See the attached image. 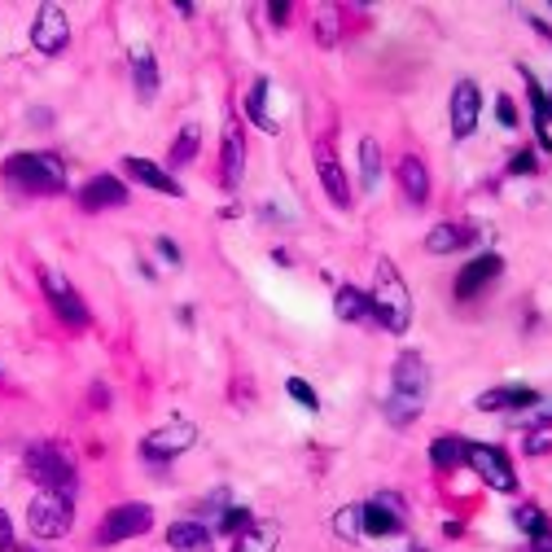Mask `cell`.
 I'll use <instances>...</instances> for the list:
<instances>
[{
	"instance_id": "6da1fadb",
	"label": "cell",
	"mask_w": 552,
	"mask_h": 552,
	"mask_svg": "<svg viewBox=\"0 0 552 552\" xmlns=\"http://www.w3.org/2000/svg\"><path fill=\"white\" fill-rule=\"evenodd\" d=\"M425 399H430V364L421 360L417 351H404L395 360V373H390V395H386V417L390 425H408L421 417Z\"/></svg>"
},
{
	"instance_id": "7a4b0ae2",
	"label": "cell",
	"mask_w": 552,
	"mask_h": 552,
	"mask_svg": "<svg viewBox=\"0 0 552 552\" xmlns=\"http://www.w3.org/2000/svg\"><path fill=\"white\" fill-rule=\"evenodd\" d=\"M368 303H373V316L382 320V329L390 333H404L412 325V294L404 285V276L390 259L377 263V276H373V294H368Z\"/></svg>"
},
{
	"instance_id": "3957f363",
	"label": "cell",
	"mask_w": 552,
	"mask_h": 552,
	"mask_svg": "<svg viewBox=\"0 0 552 552\" xmlns=\"http://www.w3.org/2000/svg\"><path fill=\"white\" fill-rule=\"evenodd\" d=\"M5 176L22 193H62L66 189V163L57 154H14L5 163Z\"/></svg>"
},
{
	"instance_id": "277c9868",
	"label": "cell",
	"mask_w": 552,
	"mask_h": 552,
	"mask_svg": "<svg viewBox=\"0 0 552 552\" xmlns=\"http://www.w3.org/2000/svg\"><path fill=\"white\" fill-rule=\"evenodd\" d=\"M22 465H27L31 482H36L40 491H62V496H71L75 487V460L66 452L62 443H31L27 456H22Z\"/></svg>"
},
{
	"instance_id": "5b68a950",
	"label": "cell",
	"mask_w": 552,
	"mask_h": 552,
	"mask_svg": "<svg viewBox=\"0 0 552 552\" xmlns=\"http://www.w3.org/2000/svg\"><path fill=\"white\" fill-rule=\"evenodd\" d=\"M27 526H31V535H40V539H62L75 526L71 496H62V491H40L27 509Z\"/></svg>"
},
{
	"instance_id": "8992f818",
	"label": "cell",
	"mask_w": 552,
	"mask_h": 552,
	"mask_svg": "<svg viewBox=\"0 0 552 552\" xmlns=\"http://www.w3.org/2000/svg\"><path fill=\"white\" fill-rule=\"evenodd\" d=\"M154 526V509L149 504H119L101 517V531H97V544H123V539H136Z\"/></svg>"
},
{
	"instance_id": "52a82bcc",
	"label": "cell",
	"mask_w": 552,
	"mask_h": 552,
	"mask_svg": "<svg viewBox=\"0 0 552 552\" xmlns=\"http://www.w3.org/2000/svg\"><path fill=\"white\" fill-rule=\"evenodd\" d=\"M465 465L474 469V474L487 482V487H496V491H517V474H513L509 456H504L500 447L469 443V447H465Z\"/></svg>"
},
{
	"instance_id": "ba28073f",
	"label": "cell",
	"mask_w": 552,
	"mask_h": 552,
	"mask_svg": "<svg viewBox=\"0 0 552 552\" xmlns=\"http://www.w3.org/2000/svg\"><path fill=\"white\" fill-rule=\"evenodd\" d=\"M40 285H44V298L53 303V312L66 320L71 329H84L88 325V307H84V298H79V290L71 281H66L62 272H53V268H44L40 272Z\"/></svg>"
},
{
	"instance_id": "9c48e42d",
	"label": "cell",
	"mask_w": 552,
	"mask_h": 552,
	"mask_svg": "<svg viewBox=\"0 0 552 552\" xmlns=\"http://www.w3.org/2000/svg\"><path fill=\"white\" fill-rule=\"evenodd\" d=\"M447 114H452V136L456 141H469L478 128V114H482V92L474 79H460L452 88V101H447Z\"/></svg>"
},
{
	"instance_id": "30bf717a",
	"label": "cell",
	"mask_w": 552,
	"mask_h": 552,
	"mask_svg": "<svg viewBox=\"0 0 552 552\" xmlns=\"http://www.w3.org/2000/svg\"><path fill=\"white\" fill-rule=\"evenodd\" d=\"M66 40H71V22H66V9L62 5H40L36 22H31V44L40 53H62Z\"/></svg>"
},
{
	"instance_id": "8fae6325",
	"label": "cell",
	"mask_w": 552,
	"mask_h": 552,
	"mask_svg": "<svg viewBox=\"0 0 552 552\" xmlns=\"http://www.w3.org/2000/svg\"><path fill=\"white\" fill-rule=\"evenodd\" d=\"M193 443H198V430H193L189 421H171V425H163V430L145 434L141 447H145L149 460H171V456H184Z\"/></svg>"
},
{
	"instance_id": "7c38bea8",
	"label": "cell",
	"mask_w": 552,
	"mask_h": 552,
	"mask_svg": "<svg viewBox=\"0 0 552 552\" xmlns=\"http://www.w3.org/2000/svg\"><path fill=\"white\" fill-rule=\"evenodd\" d=\"M404 531V504L395 496H377L373 504H364V535H399Z\"/></svg>"
},
{
	"instance_id": "4fadbf2b",
	"label": "cell",
	"mask_w": 552,
	"mask_h": 552,
	"mask_svg": "<svg viewBox=\"0 0 552 552\" xmlns=\"http://www.w3.org/2000/svg\"><path fill=\"white\" fill-rule=\"evenodd\" d=\"M79 202H84V211H114V206L128 202V184L119 176H92L79 189Z\"/></svg>"
},
{
	"instance_id": "5bb4252c",
	"label": "cell",
	"mask_w": 552,
	"mask_h": 552,
	"mask_svg": "<svg viewBox=\"0 0 552 552\" xmlns=\"http://www.w3.org/2000/svg\"><path fill=\"white\" fill-rule=\"evenodd\" d=\"M241 171H246V136H241V123L228 119L224 123V158H220V180L224 189H237Z\"/></svg>"
},
{
	"instance_id": "9a60e30c",
	"label": "cell",
	"mask_w": 552,
	"mask_h": 552,
	"mask_svg": "<svg viewBox=\"0 0 552 552\" xmlns=\"http://www.w3.org/2000/svg\"><path fill=\"white\" fill-rule=\"evenodd\" d=\"M316 167H320V184H325L329 202L347 211V206H351V184H347V171L338 167V158H333L329 145H316Z\"/></svg>"
},
{
	"instance_id": "2e32d148",
	"label": "cell",
	"mask_w": 552,
	"mask_h": 552,
	"mask_svg": "<svg viewBox=\"0 0 552 552\" xmlns=\"http://www.w3.org/2000/svg\"><path fill=\"white\" fill-rule=\"evenodd\" d=\"M500 255H482V259H474V263H465L460 268V276H456V298H474V294H482L491 281L500 276Z\"/></svg>"
},
{
	"instance_id": "e0dca14e",
	"label": "cell",
	"mask_w": 552,
	"mask_h": 552,
	"mask_svg": "<svg viewBox=\"0 0 552 552\" xmlns=\"http://www.w3.org/2000/svg\"><path fill=\"white\" fill-rule=\"evenodd\" d=\"M123 171L136 180V184H145V189H154V193H171V198H180V180L171 176V171H163L158 163H149V158H123Z\"/></svg>"
},
{
	"instance_id": "ac0fdd59",
	"label": "cell",
	"mask_w": 552,
	"mask_h": 552,
	"mask_svg": "<svg viewBox=\"0 0 552 552\" xmlns=\"http://www.w3.org/2000/svg\"><path fill=\"white\" fill-rule=\"evenodd\" d=\"M399 189H404V198L412 206L430 202V171H425V163H421L417 154H408L404 163H399Z\"/></svg>"
},
{
	"instance_id": "d6986e66",
	"label": "cell",
	"mask_w": 552,
	"mask_h": 552,
	"mask_svg": "<svg viewBox=\"0 0 552 552\" xmlns=\"http://www.w3.org/2000/svg\"><path fill=\"white\" fill-rule=\"evenodd\" d=\"M539 404V395L531 386H500V390H487L478 395V408L482 412H513V408H531Z\"/></svg>"
},
{
	"instance_id": "ffe728a7",
	"label": "cell",
	"mask_w": 552,
	"mask_h": 552,
	"mask_svg": "<svg viewBox=\"0 0 552 552\" xmlns=\"http://www.w3.org/2000/svg\"><path fill=\"white\" fill-rule=\"evenodd\" d=\"M469 241H474V228L439 224V228H430V237H425V250H430V255H452V250H465Z\"/></svg>"
},
{
	"instance_id": "44dd1931",
	"label": "cell",
	"mask_w": 552,
	"mask_h": 552,
	"mask_svg": "<svg viewBox=\"0 0 552 552\" xmlns=\"http://www.w3.org/2000/svg\"><path fill=\"white\" fill-rule=\"evenodd\" d=\"M132 84H136V92H141V101H154V92H158V62H154V53H149L145 44H136V49H132Z\"/></svg>"
},
{
	"instance_id": "7402d4cb",
	"label": "cell",
	"mask_w": 552,
	"mask_h": 552,
	"mask_svg": "<svg viewBox=\"0 0 552 552\" xmlns=\"http://www.w3.org/2000/svg\"><path fill=\"white\" fill-rule=\"evenodd\" d=\"M167 548L176 552H211V531L202 522H176L167 531Z\"/></svg>"
},
{
	"instance_id": "603a6c76",
	"label": "cell",
	"mask_w": 552,
	"mask_h": 552,
	"mask_svg": "<svg viewBox=\"0 0 552 552\" xmlns=\"http://www.w3.org/2000/svg\"><path fill=\"white\" fill-rule=\"evenodd\" d=\"M333 312H338V320H351V325H360V320L373 316V303H368V294H360L355 285H342L338 298H333Z\"/></svg>"
},
{
	"instance_id": "cb8c5ba5",
	"label": "cell",
	"mask_w": 552,
	"mask_h": 552,
	"mask_svg": "<svg viewBox=\"0 0 552 552\" xmlns=\"http://www.w3.org/2000/svg\"><path fill=\"white\" fill-rule=\"evenodd\" d=\"M268 79H255V88H250V97H246V114L255 119V128L263 132H276V119L268 114Z\"/></svg>"
},
{
	"instance_id": "d4e9b609",
	"label": "cell",
	"mask_w": 552,
	"mask_h": 552,
	"mask_svg": "<svg viewBox=\"0 0 552 552\" xmlns=\"http://www.w3.org/2000/svg\"><path fill=\"white\" fill-rule=\"evenodd\" d=\"M360 171H364V189L373 193L377 184H382V145H377L373 136L360 141Z\"/></svg>"
},
{
	"instance_id": "484cf974",
	"label": "cell",
	"mask_w": 552,
	"mask_h": 552,
	"mask_svg": "<svg viewBox=\"0 0 552 552\" xmlns=\"http://www.w3.org/2000/svg\"><path fill=\"white\" fill-rule=\"evenodd\" d=\"M333 535L338 539H360L364 535V504H347L333 513Z\"/></svg>"
},
{
	"instance_id": "4316f807",
	"label": "cell",
	"mask_w": 552,
	"mask_h": 552,
	"mask_svg": "<svg viewBox=\"0 0 552 552\" xmlns=\"http://www.w3.org/2000/svg\"><path fill=\"white\" fill-rule=\"evenodd\" d=\"M233 552H276V531L272 526H250V531L237 535Z\"/></svg>"
},
{
	"instance_id": "83f0119b",
	"label": "cell",
	"mask_w": 552,
	"mask_h": 552,
	"mask_svg": "<svg viewBox=\"0 0 552 552\" xmlns=\"http://www.w3.org/2000/svg\"><path fill=\"white\" fill-rule=\"evenodd\" d=\"M465 439H434V447H430V460L439 469H456V465H465Z\"/></svg>"
},
{
	"instance_id": "f1b7e54d",
	"label": "cell",
	"mask_w": 552,
	"mask_h": 552,
	"mask_svg": "<svg viewBox=\"0 0 552 552\" xmlns=\"http://www.w3.org/2000/svg\"><path fill=\"white\" fill-rule=\"evenodd\" d=\"M198 141H202L198 123H184V128H180V136H176V145H171V167H184V163H193V154H198Z\"/></svg>"
},
{
	"instance_id": "f546056e",
	"label": "cell",
	"mask_w": 552,
	"mask_h": 552,
	"mask_svg": "<svg viewBox=\"0 0 552 552\" xmlns=\"http://www.w3.org/2000/svg\"><path fill=\"white\" fill-rule=\"evenodd\" d=\"M285 390H290V399H294V404H303V408H320V399H316V390L312 386H307L303 382V377H290V382H285Z\"/></svg>"
},
{
	"instance_id": "4dcf8cb0",
	"label": "cell",
	"mask_w": 552,
	"mask_h": 552,
	"mask_svg": "<svg viewBox=\"0 0 552 552\" xmlns=\"http://www.w3.org/2000/svg\"><path fill=\"white\" fill-rule=\"evenodd\" d=\"M552 452V425H539V430L526 434V456H548Z\"/></svg>"
},
{
	"instance_id": "1f68e13d",
	"label": "cell",
	"mask_w": 552,
	"mask_h": 552,
	"mask_svg": "<svg viewBox=\"0 0 552 552\" xmlns=\"http://www.w3.org/2000/svg\"><path fill=\"white\" fill-rule=\"evenodd\" d=\"M513 522H517V526H522V531H526V535H535V531H539V526H544V522H548V517H544V513H539V509H535V504H522V509H517V513H513Z\"/></svg>"
},
{
	"instance_id": "d6a6232c",
	"label": "cell",
	"mask_w": 552,
	"mask_h": 552,
	"mask_svg": "<svg viewBox=\"0 0 552 552\" xmlns=\"http://www.w3.org/2000/svg\"><path fill=\"white\" fill-rule=\"evenodd\" d=\"M320 40L325 44L338 40V9H325V14H320Z\"/></svg>"
},
{
	"instance_id": "836d02e7",
	"label": "cell",
	"mask_w": 552,
	"mask_h": 552,
	"mask_svg": "<svg viewBox=\"0 0 552 552\" xmlns=\"http://www.w3.org/2000/svg\"><path fill=\"white\" fill-rule=\"evenodd\" d=\"M224 531H250V513L246 509H228V517H224Z\"/></svg>"
},
{
	"instance_id": "e575fe53",
	"label": "cell",
	"mask_w": 552,
	"mask_h": 552,
	"mask_svg": "<svg viewBox=\"0 0 552 552\" xmlns=\"http://www.w3.org/2000/svg\"><path fill=\"white\" fill-rule=\"evenodd\" d=\"M531 552H552V522H544L539 531L531 535Z\"/></svg>"
},
{
	"instance_id": "d590c367",
	"label": "cell",
	"mask_w": 552,
	"mask_h": 552,
	"mask_svg": "<svg viewBox=\"0 0 552 552\" xmlns=\"http://www.w3.org/2000/svg\"><path fill=\"white\" fill-rule=\"evenodd\" d=\"M496 114H500L504 128H517V110H513V101H509V97H500V101H496Z\"/></svg>"
},
{
	"instance_id": "8d00e7d4",
	"label": "cell",
	"mask_w": 552,
	"mask_h": 552,
	"mask_svg": "<svg viewBox=\"0 0 552 552\" xmlns=\"http://www.w3.org/2000/svg\"><path fill=\"white\" fill-rule=\"evenodd\" d=\"M9 544H14V526H9V513L0 509V552H9Z\"/></svg>"
},
{
	"instance_id": "74e56055",
	"label": "cell",
	"mask_w": 552,
	"mask_h": 552,
	"mask_svg": "<svg viewBox=\"0 0 552 552\" xmlns=\"http://www.w3.org/2000/svg\"><path fill=\"white\" fill-rule=\"evenodd\" d=\"M158 255H163V259H171V263H180V250H176V241H158Z\"/></svg>"
},
{
	"instance_id": "f35d334b",
	"label": "cell",
	"mask_w": 552,
	"mask_h": 552,
	"mask_svg": "<svg viewBox=\"0 0 552 552\" xmlns=\"http://www.w3.org/2000/svg\"><path fill=\"white\" fill-rule=\"evenodd\" d=\"M513 171H517V176H522V171H535V158L531 154H517L513 158Z\"/></svg>"
},
{
	"instance_id": "ab89813d",
	"label": "cell",
	"mask_w": 552,
	"mask_h": 552,
	"mask_svg": "<svg viewBox=\"0 0 552 552\" xmlns=\"http://www.w3.org/2000/svg\"><path fill=\"white\" fill-rule=\"evenodd\" d=\"M268 14H272V22H285V18H290V9H285V5H272Z\"/></svg>"
},
{
	"instance_id": "60d3db41",
	"label": "cell",
	"mask_w": 552,
	"mask_h": 552,
	"mask_svg": "<svg viewBox=\"0 0 552 552\" xmlns=\"http://www.w3.org/2000/svg\"><path fill=\"white\" fill-rule=\"evenodd\" d=\"M548 110H552V92H548Z\"/></svg>"
}]
</instances>
